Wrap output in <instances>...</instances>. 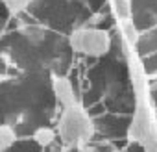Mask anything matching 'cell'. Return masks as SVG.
Here are the masks:
<instances>
[{"label":"cell","mask_w":157,"mask_h":152,"mask_svg":"<svg viewBox=\"0 0 157 152\" xmlns=\"http://www.w3.org/2000/svg\"><path fill=\"white\" fill-rule=\"evenodd\" d=\"M57 132L65 145L80 148L93 139L94 124H93L91 117L80 106H72V108L63 110V113L59 117Z\"/></svg>","instance_id":"1"},{"label":"cell","mask_w":157,"mask_h":152,"mask_svg":"<svg viewBox=\"0 0 157 152\" xmlns=\"http://www.w3.org/2000/svg\"><path fill=\"white\" fill-rule=\"evenodd\" d=\"M68 41H70V46L74 48V52L89 56V58H102L111 48L109 34L105 30L93 28V26L74 30L70 34Z\"/></svg>","instance_id":"2"},{"label":"cell","mask_w":157,"mask_h":152,"mask_svg":"<svg viewBox=\"0 0 157 152\" xmlns=\"http://www.w3.org/2000/svg\"><path fill=\"white\" fill-rule=\"evenodd\" d=\"M52 93H54L57 104H61L63 110L78 106L74 86H72V82L67 78V76H54L52 78Z\"/></svg>","instance_id":"3"},{"label":"cell","mask_w":157,"mask_h":152,"mask_svg":"<svg viewBox=\"0 0 157 152\" xmlns=\"http://www.w3.org/2000/svg\"><path fill=\"white\" fill-rule=\"evenodd\" d=\"M32 139H33V143H35L37 146H41V148H48V146H52V145L56 143V139H57V132H56L54 128H50V126H39V128L33 132Z\"/></svg>","instance_id":"4"},{"label":"cell","mask_w":157,"mask_h":152,"mask_svg":"<svg viewBox=\"0 0 157 152\" xmlns=\"http://www.w3.org/2000/svg\"><path fill=\"white\" fill-rule=\"evenodd\" d=\"M17 143V132L11 124H0V152H8Z\"/></svg>","instance_id":"5"},{"label":"cell","mask_w":157,"mask_h":152,"mask_svg":"<svg viewBox=\"0 0 157 152\" xmlns=\"http://www.w3.org/2000/svg\"><path fill=\"white\" fill-rule=\"evenodd\" d=\"M32 4V0H2V6L8 10L10 15H21Z\"/></svg>","instance_id":"6"},{"label":"cell","mask_w":157,"mask_h":152,"mask_svg":"<svg viewBox=\"0 0 157 152\" xmlns=\"http://www.w3.org/2000/svg\"><path fill=\"white\" fill-rule=\"evenodd\" d=\"M115 4H117V11H118L124 19H128V15H129V8H128L129 0H115Z\"/></svg>","instance_id":"7"},{"label":"cell","mask_w":157,"mask_h":152,"mask_svg":"<svg viewBox=\"0 0 157 152\" xmlns=\"http://www.w3.org/2000/svg\"><path fill=\"white\" fill-rule=\"evenodd\" d=\"M94 152H117V150H115V148H113L109 143H105V145H100V146H98Z\"/></svg>","instance_id":"8"}]
</instances>
